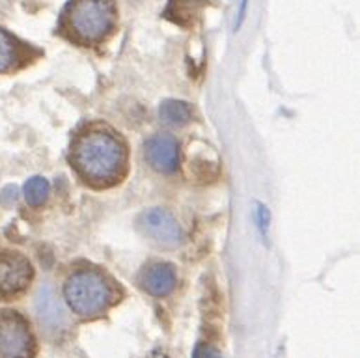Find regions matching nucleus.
Returning a JSON list of instances; mask_svg holds the SVG:
<instances>
[{
	"label": "nucleus",
	"mask_w": 360,
	"mask_h": 358,
	"mask_svg": "<svg viewBox=\"0 0 360 358\" xmlns=\"http://www.w3.org/2000/svg\"><path fill=\"white\" fill-rule=\"evenodd\" d=\"M144 157L153 170L172 174L178 168V142L170 134H155L144 144Z\"/></svg>",
	"instance_id": "obj_7"
},
{
	"label": "nucleus",
	"mask_w": 360,
	"mask_h": 358,
	"mask_svg": "<svg viewBox=\"0 0 360 358\" xmlns=\"http://www.w3.org/2000/svg\"><path fill=\"white\" fill-rule=\"evenodd\" d=\"M142 286L153 297H167L176 288V273L168 263H155L142 274Z\"/></svg>",
	"instance_id": "obj_9"
},
{
	"label": "nucleus",
	"mask_w": 360,
	"mask_h": 358,
	"mask_svg": "<svg viewBox=\"0 0 360 358\" xmlns=\"http://www.w3.org/2000/svg\"><path fill=\"white\" fill-rule=\"evenodd\" d=\"M49 191H51V185H49V181L45 177H30V179L25 183V200H27L28 205L39 207V205H44L45 200H47Z\"/></svg>",
	"instance_id": "obj_13"
},
{
	"label": "nucleus",
	"mask_w": 360,
	"mask_h": 358,
	"mask_svg": "<svg viewBox=\"0 0 360 358\" xmlns=\"http://www.w3.org/2000/svg\"><path fill=\"white\" fill-rule=\"evenodd\" d=\"M71 166L94 188H108L122 181L127 170V148L108 127L90 125L75 134L70 151Z\"/></svg>",
	"instance_id": "obj_1"
},
{
	"label": "nucleus",
	"mask_w": 360,
	"mask_h": 358,
	"mask_svg": "<svg viewBox=\"0 0 360 358\" xmlns=\"http://www.w3.org/2000/svg\"><path fill=\"white\" fill-rule=\"evenodd\" d=\"M159 116L165 123L168 125H174V127H181V125H187L193 118V113H191V107L187 103L176 101V99H168L161 105L159 108Z\"/></svg>",
	"instance_id": "obj_11"
},
{
	"label": "nucleus",
	"mask_w": 360,
	"mask_h": 358,
	"mask_svg": "<svg viewBox=\"0 0 360 358\" xmlns=\"http://www.w3.org/2000/svg\"><path fill=\"white\" fill-rule=\"evenodd\" d=\"M64 295L71 310L81 317L99 316L114 302L112 283L91 269L71 274L65 280Z\"/></svg>",
	"instance_id": "obj_3"
},
{
	"label": "nucleus",
	"mask_w": 360,
	"mask_h": 358,
	"mask_svg": "<svg viewBox=\"0 0 360 358\" xmlns=\"http://www.w3.org/2000/svg\"><path fill=\"white\" fill-rule=\"evenodd\" d=\"M194 358H221V354L217 353L215 349L211 347H198L196 349V354Z\"/></svg>",
	"instance_id": "obj_14"
},
{
	"label": "nucleus",
	"mask_w": 360,
	"mask_h": 358,
	"mask_svg": "<svg viewBox=\"0 0 360 358\" xmlns=\"http://www.w3.org/2000/svg\"><path fill=\"white\" fill-rule=\"evenodd\" d=\"M32 276V265L21 254H6L0 257V299H10L21 293Z\"/></svg>",
	"instance_id": "obj_6"
},
{
	"label": "nucleus",
	"mask_w": 360,
	"mask_h": 358,
	"mask_svg": "<svg viewBox=\"0 0 360 358\" xmlns=\"http://www.w3.org/2000/svg\"><path fill=\"white\" fill-rule=\"evenodd\" d=\"M11 200H13V202H15V200H17V188L15 187L4 188V193H2V202H4L6 205H8V203H10Z\"/></svg>",
	"instance_id": "obj_16"
},
{
	"label": "nucleus",
	"mask_w": 360,
	"mask_h": 358,
	"mask_svg": "<svg viewBox=\"0 0 360 358\" xmlns=\"http://www.w3.org/2000/svg\"><path fill=\"white\" fill-rule=\"evenodd\" d=\"M247 4H248V0H239V11H237V25H236V28L241 27L243 21H245V13H247Z\"/></svg>",
	"instance_id": "obj_15"
},
{
	"label": "nucleus",
	"mask_w": 360,
	"mask_h": 358,
	"mask_svg": "<svg viewBox=\"0 0 360 358\" xmlns=\"http://www.w3.org/2000/svg\"><path fill=\"white\" fill-rule=\"evenodd\" d=\"M139 228L148 239L159 246L172 248L181 243V228L178 220L165 209L155 207L144 211L139 217Z\"/></svg>",
	"instance_id": "obj_5"
},
{
	"label": "nucleus",
	"mask_w": 360,
	"mask_h": 358,
	"mask_svg": "<svg viewBox=\"0 0 360 358\" xmlns=\"http://www.w3.org/2000/svg\"><path fill=\"white\" fill-rule=\"evenodd\" d=\"M36 314L39 317V323L47 326L49 331H60L65 325V314L62 305L53 293L49 286L38 289L36 295Z\"/></svg>",
	"instance_id": "obj_8"
},
{
	"label": "nucleus",
	"mask_w": 360,
	"mask_h": 358,
	"mask_svg": "<svg viewBox=\"0 0 360 358\" xmlns=\"http://www.w3.org/2000/svg\"><path fill=\"white\" fill-rule=\"evenodd\" d=\"M36 353L27 319L17 312H0V358H32Z\"/></svg>",
	"instance_id": "obj_4"
},
{
	"label": "nucleus",
	"mask_w": 360,
	"mask_h": 358,
	"mask_svg": "<svg viewBox=\"0 0 360 358\" xmlns=\"http://www.w3.org/2000/svg\"><path fill=\"white\" fill-rule=\"evenodd\" d=\"M200 4H202L200 0H170L165 15L185 27V25L193 23V17H196V13L200 11Z\"/></svg>",
	"instance_id": "obj_12"
},
{
	"label": "nucleus",
	"mask_w": 360,
	"mask_h": 358,
	"mask_svg": "<svg viewBox=\"0 0 360 358\" xmlns=\"http://www.w3.org/2000/svg\"><path fill=\"white\" fill-rule=\"evenodd\" d=\"M21 60H25V43L0 27V73L15 70Z\"/></svg>",
	"instance_id": "obj_10"
},
{
	"label": "nucleus",
	"mask_w": 360,
	"mask_h": 358,
	"mask_svg": "<svg viewBox=\"0 0 360 358\" xmlns=\"http://www.w3.org/2000/svg\"><path fill=\"white\" fill-rule=\"evenodd\" d=\"M118 21L114 0H70L60 17V32L70 41L88 47L107 41Z\"/></svg>",
	"instance_id": "obj_2"
}]
</instances>
